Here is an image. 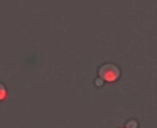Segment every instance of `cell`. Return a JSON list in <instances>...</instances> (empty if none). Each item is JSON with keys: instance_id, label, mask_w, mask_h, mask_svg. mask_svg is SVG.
Wrapping results in <instances>:
<instances>
[{"instance_id": "cell-1", "label": "cell", "mask_w": 157, "mask_h": 128, "mask_svg": "<svg viewBox=\"0 0 157 128\" xmlns=\"http://www.w3.org/2000/svg\"><path fill=\"white\" fill-rule=\"evenodd\" d=\"M98 77L106 82H114L121 77V68L113 63L102 64L98 70Z\"/></svg>"}, {"instance_id": "cell-2", "label": "cell", "mask_w": 157, "mask_h": 128, "mask_svg": "<svg viewBox=\"0 0 157 128\" xmlns=\"http://www.w3.org/2000/svg\"><path fill=\"white\" fill-rule=\"evenodd\" d=\"M137 127H139V124H137V122L134 119H131L126 123V128H137Z\"/></svg>"}, {"instance_id": "cell-3", "label": "cell", "mask_w": 157, "mask_h": 128, "mask_svg": "<svg viewBox=\"0 0 157 128\" xmlns=\"http://www.w3.org/2000/svg\"><path fill=\"white\" fill-rule=\"evenodd\" d=\"M104 82H105V81L102 80V78H100V77H97V78H96V81H94V84H96L98 88H101L102 85H104Z\"/></svg>"}, {"instance_id": "cell-4", "label": "cell", "mask_w": 157, "mask_h": 128, "mask_svg": "<svg viewBox=\"0 0 157 128\" xmlns=\"http://www.w3.org/2000/svg\"><path fill=\"white\" fill-rule=\"evenodd\" d=\"M6 98V86L2 85V100H4Z\"/></svg>"}]
</instances>
